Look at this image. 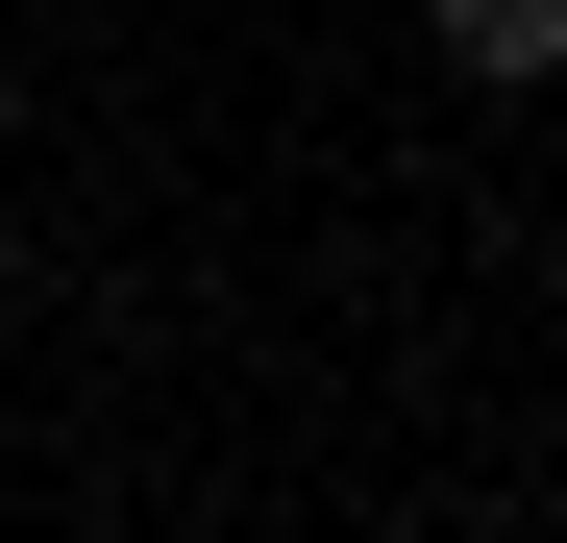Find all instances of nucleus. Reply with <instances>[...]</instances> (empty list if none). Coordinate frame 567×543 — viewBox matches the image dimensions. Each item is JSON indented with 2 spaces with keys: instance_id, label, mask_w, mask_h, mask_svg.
<instances>
[{
  "instance_id": "nucleus-1",
  "label": "nucleus",
  "mask_w": 567,
  "mask_h": 543,
  "mask_svg": "<svg viewBox=\"0 0 567 543\" xmlns=\"http://www.w3.org/2000/svg\"><path fill=\"white\" fill-rule=\"evenodd\" d=\"M420 50L468 74V100H543V74H567V0H420Z\"/></svg>"
}]
</instances>
